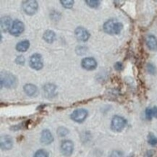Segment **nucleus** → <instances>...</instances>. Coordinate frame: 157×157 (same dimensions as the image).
Wrapping results in <instances>:
<instances>
[{
    "instance_id": "f257e3e1",
    "label": "nucleus",
    "mask_w": 157,
    "mask_h": 157,
    "mask_svg": "<svg viewBox=\"0 0 157 157\" xmlns=\"http://www.w3.org/2000/svg\"><path fill=\"white\" fill-rule=\"evenodd\" d=\"M1 88H13L17 86V80L15 75L11 72L3 71L1 72Z\"/></svg>"
},
{
    "instance_id": "f03ea898",
    "label": "nucleus",
    "mask_w": 157,
    "mask_h": 157,
    "mask_svg": "<svg viewBox=\"0 0 157 157\" xmlns=\"http://www.w3.org/2000/svg\"><path fill=\"white\" fill-rule=\"evenodd\" d=\"M123 29V25L120 22L114 21L113 20L106 21L104 24L103 29L105 33L110 35H117Z\"/></svg>"
},
{
    "instance_id": "7ed1b4c3",
    "label": "nucleus",
    "mask_w": 157,
    "mask_h": 157,
    "mask_svg": "<svg viewBox=\"0 0 157 157\" xmlns=\"http://www.w3.org/2000/svg\"><path fill=\"white\" fill-rule=\"evenodd\" d=\"M22 7L26 15H33L39 10V4L35 0H27L23 2Z\"/></svg>"
},
{
    "instance_id": "20e7f679",
    "label": "nucleus",
    "mask_w": 157,
    "mask_h": 157,
    "mask_svg": "<svg viewBox=\"0 0 157 157\" xmlns=\"http://www.w3.org/2000/svg\"><path fill=\"white\" fill-rule=\"evenodd\" d=\"M127 124V121L121 116L115 115L113 117L111 122V128L114 132H121L124 130Z\"/></svg>"
},
{
    "instance_id": "39448f33",
    "label": "nucleus",
    "mask_w": 157,
    "mask_h": 157,
    "mask_svg": "<svg viewBox=\"0 0 157 157\" xmlns=\"http://www.w3.org/2000/svg\"><path fill=\"white\" fill-rule=\"evenodd\" d=\"M29 65L32 69L35 70H41L44 67V62L41 54L37 53L33 54L30 57Z\"/></svg>"
},
{
    "instance_id": "423d86ee",
    "label": "nucleus",
    "mask_w": 157,
    "mask_h": 157,
    "mask_svg": "<svg viewBox=\"0 0 157 157\" xmlns=\"http://www.w3.org/2000/svg\"><path fill=\"white\" fill-rule=\"evenodd\" d=\"M88 111L85 109H78L72 112L70 117L73 121L78 122V123H82L85 121L86 117H88Z\"/></svg>"
},
{
    "instance_id": "0eeeda50",
    "label": "nucleus",
    "mask_w": 157,
    "mask_h": 157,
    "mask_svg": "<svg viewBox=\"0 0 157 157\" xmlns=\"http://www.w3.org/2000/svg\"><path fill=\"white\" fill-rule=\"evenodd\" d=\"M25 30V25L23 23L19 20H15L12 24V27L10 30V33L14 36H19Z\"/></svg>"
},
{
    "instance_id": "6e6552de",
    "label": "nucleus",
    "mask_w": 157,
    "mask_h": 157,
    "mask_svg": "<svg viewBox=\"0 0 157 157\" xmlns=\"http://www.w3.org/2000/svg\"><path fill=\"white\" fill-rule=\"evenodd\" d=\"M74 150V144L71 140H64L61 144V152L65 156H71Z\"/></svg>"
},
{
    "instance_id": "1a4fd4ad",
    "label": "nucleus",
    "mask_w": 157,
    "mask_h": 157,
    "mask_svg": "<svg viewBox=\"0 0 157 157\" xmlns=\"http://www.w3.org/2000/svg\"><path fill=\"white\" fill-rule=\"evenodd\" d=\"M75 35L76 39L79 41L86 42L90 38V33L87 30L82 27H78L75 31Z\"/></svg>"
},
{
    "instance_id": "9d476101",
    "label": "nucleus",
    "mask_w": 157,
    "mask_h": 157,
    "mask_svg": "<svg viewBox=\"0 0 157 157\" xmlns=\"http://www.w3.org/2000/svg\"><path fill=\"white\" fill-rule=\"evenodd\" d=\"M81 66L83 69L86 70H94L97 67V62L93 57H86L82 59Z\"/></svg>"
},
{
    "instance_id": "9b49d317",
    "label": "nucleus",
    "mask_w": 157,
    "mask_h": 157,
    "mask_svg": "<svg viewBox=\"0 0 157 157\" xmlns=\"http://www.w3.org/2000/svg\"><path fill=\"white\" fill-rule=\"evenodd\" d=\"M0 146H1V148L2 150H10L13 146V140L10 136L5 135V136L1 137Z\"/></svg>"
},
{
    "instance_id": "f8f14e48",
    "label": "nucleus",
    "mask_w": 157,
    "mask_h": 157,
    "mask_svg": "<svg viewBox=\"0 0 157 157\" xmlns=\"http://www.w3.org/2000/svg\"><path fill=\"white\" fill-rule=\"evenodd\" d=\"M44 93L45 94L46 97L48 98H53L56 96V92H57V86L54 84H46L44 86Z\"/></svg>"
},
{
    "instance_id": "ddd939ff",
    "label": "nucleus",
    "mask_w": 157,
    "mask_h": 157,
    "mask_svg": "<svg viewBox=\"0 0 157 157\" xmlns=\"http://www.w3.org/2000/svg\"><path fill=\"white\" fill-rule=\"evenodd\" d=\"M41 141L43 144L49 145L54 141V137L49 130L46 129L41 132Z\"/></svg>"
},
{
    "instance_id": "4468645a",
    "label": "nucleus",
    "mask_w": 157,
    "mask_h": 157,
    "mask_svg": "<svg viewBox=\"0 0 157 157\" xmlns=\"http://www.w3.org/2000/svg\"><path fill=\"white\" fill-rule=\"evenodd\" d=\"M23 90L25 93L29 96H31V97L36 96L37 94H39L38 88L35 85H33V84H25L23 87Z\"/></svg>"
},
{
    "instance_id": "2eb2a0df",
    "label": "nucleus",
    "mask_w": 157,
    "mask_h": 157,
    "mask_svg": "<svg viewBox=\"0 0 157 157\" xmlns=\"http://www.w3.org/2000/svg\"><path fill=\"white\" fill-rule=\"evenodd\" d=\"M147 47L151 51H157V39L154 35H148L146 39Z\"/></svg>"
},
{
    "instance_id": "dca6fc26",
    "label": "nucleus",
    "mask_w": 157,
    "mask_h": 157,
    "mask_svg": "<svg viewBox=\"0 0 157 157\" xmlns=\"http://www.w3.org/2000/svg\"><path fill=\"white\" fill-rule=\"evenodd\" d=\"M12 19L9 16H4L1 18V29L3 32H7L10 30L12 25Z\"/></svg>"
},
{
    "instance_id": "f3484780",
    "label": "nucleus",
    "mask_w": 157,
    "mask_h": 157,
    "mask_svg": "<svg viewBox=\"0 0 157 157\" xmlns=\"http://www.w3.org/2000/svg\"><path fill=\"white\" fill-rule=\"evenodd\" d=\"M43 39L48 44H52L56 39V34L52 30H47L44 33Z\"/></svg>"
},
{
    "instance_id": "a211bd4d",
    "label": "nucleus",
    "mask_w": 157,
    "mask_h": 157,
    "mask_svg": "<svg viewBox=\"0 0 157 157\" xmlns=\"http://www.w3.org/2000/svg\"><path fill=\"white\" fill-rule=\"evenodd\" d=\"M30 47V42L29 40H23V41L18 42L16 45V50L20 52H25Z\"/></svg>"
},
{
    "instance_id": "6ab92c4d",
    "label": "nucleus",
    "mask_w": 157,
    "mask_h": 157,
    "mask_svg": "<svg viewBox=\"0 0 157 157\" xmlns=\"http://www.w3.org/2000/svg\"><path fill=\"white\" fill-rule=\"evenodd\" d=\"M85 2L86 3L88 7L91 8H97L100 5V1L98 0H86Z\"/></svg>"
},
{
    "instance_id": "aec40b11",
    "label": "nucleus",
    "mask_w": 157,
    "mask_h": 157,
    "mask_svg": "<svg viewBox=\"0 0 157 157\" xmlns=\"http://www.w3.org/2000/svg\"><path fill=\"white\" fill-rule=\"evenodd\" d=\"M148 142L151 146H155L157 145V138L153 133H149L148 136Z\"/></svg>"
},
{
    "instance_id": "412c9836",
    "label": "nucleus",
    "mask_w": 157,
    "mask_h": 157,
    "mask_svg": "<svg viewBox=\"0 0 157 157\" xmlns=\"http://www.w3.org/2000/svg\"><path fill=\"white\" fill-rule=\"evenodd\" d=\"M60 3L62 4V5L64 8L71 9L74 5V1H72V0H67V1H66V0H62V1H60Z\"/></svg>"
},
{
    "instance_id": "4be33fe9",
    "label": "nucleus",
    "mask_w": 157,
    "mask_h": 157,
    "mask_svg": "<svg viewBox=\"0 0 157 157\" xmlns=\"http://www.w3.org/2000/svg\"><path fill=\"white\" fill-rule=\"evenodd\" d=\"M69 133V130L64 127H59L57 130V134L60 137H64Z\"/></svg>"
},
{
    "instance_id": "5701e85b",
    "label": "nucleus",
    "mask_w": 157,
    "mask_h": 157,
    "mask_svg": "<svg viewBox=\"0 0 157 157\" xmlns=\"http://www.w3.org/2000/svg\"><path fill=\"white\" fill-rule=\"evenodd\" d=\"M147 71L151 75H154L156 72V68L152 63H148L146 65Z\"/></svg>"
},
{
    "instance_id": "b1692460",
    "label": "nucleus",
    "mask_w": 157,
    "mask_h": 157,
    "mask_svg": "<svg viewBox=\"0 0 157 157\" xmlns=\"http://www.w3.org/2000/svg\"><path fill=\"white\" fill-rule=\"evenodd\" d=\"M33 157H49V154L45 150L40 149L35 153Z\"/></svg>"
},
{
    "instance_id": "393cba45",
    "label": "nucleus",
    "mask_w": 157,
    "mask_h": 157,
    "mask_svg": "<svg viewBox=\"0 0 157 157\" xmlns=\"http://www.w3.org/2000/svg\"><path fill=\"white\" fill-rule=\"evenodd\" d=\"M25 62V57L22 55L18 56V57H16V59H15V63L19 64V65H24Z\"/></svg>"
},
{
    "instance_id": "a878e982",
    "label": "nucleus",
    "mask_w": 157,
    "mask_h": 157,
    "mask_svg": "<svg viewBox=\"0 0 157 157\" xmlns=\"http://www.w3.org/2000/svg\"><path fill=\"white\" fill-rule=\"evenodd\" d=\"M109 157H124V154L120 151H113L111 153Z\"/></svg>"
},
{
    "instance_id": "bb28decb",
    "label": "nucleus",
    "mask_w": 157,
    "mask_h": 157,
    "mask_svg": "<svg viewBox=\"0 0 157 157\" xmlns=\"http://www.w3.org/2000/svg\"><path fill=\"white\" fill-rule=\"evenodd\" d=\"M146 117L148 119V120H151L153 117L152 114V109L147 108L146 109Z\"/></svg>"
},
{
    "instance_id": "cd10ccee",
    "label": "nucleus",
    "mask_w": 157,
    "mask_h": 157,
    "mask_svg": "<svg viewBox=\"0 0 157 157\" xmlns=\"http://www.w3.org/2000/svg\"><path fill=\"white\" fill-rule=\"evenodd\" d=\"M114 69H115L117 71H121V70H123V64H122V62H117L116 63L114 64Z\"/></svg>"
},
{
    "instance_id": "c85d7f7f",
    "label": "nucleus",
    "mask_w": 157,
    "mask_h": 157,
    "mask_svg": "<svg viewBox=\"0 0 157 157\" xmlns=\"http://www.w3.org/2000/svg\"><path fill=\"white\" fill-rule=\"evenodd\" d=\"M152 114L154 117L157 119V106H154V107L152 109Z\"/></svg>"
}]
</instances>
